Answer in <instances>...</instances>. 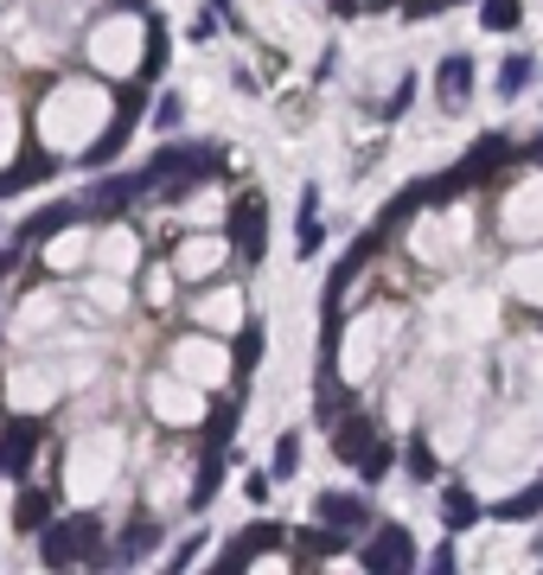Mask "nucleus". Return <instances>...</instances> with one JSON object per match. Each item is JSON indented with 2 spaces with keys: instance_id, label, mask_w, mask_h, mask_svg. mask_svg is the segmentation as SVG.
<instances>
[{
  "instance_id": "f704fd0d",
  "label": "nucleus",
  "mask_w": 543,
  "mask_h": 575,
  "mask_svg": "<svg viewBox=\"0 0 543 575\" xmlns=\"http://www.w3.org/2000/svg\"><path fill=\"white\" fill-rule=\"evenodd\" d=\"M180 115H185L180 97H160V109H154V122H160V129H180Z\"/></svg>"
},
{
  "instance_id": "1a4fd4ad",
  "label": "nucleus",
  "mask_w": 543,
  "mask_h": 575,
  "mask_svg": "<svg viewBox=\"0 0 543 575\" xmlns=\"http://www.w3.org/2000/svg\"><path fill=\"white\" fill-rule=\"evenodd\" d=\"M313 518L326 524V531H339V537H352V531L371 524V505L352 498V493H320V498H313Z\"/></svg>"
},
{
  "instance_id": "6e6552de",
  "label": "nucleus",
  "mask_w": 543,
  "mask_h": 575,
  "mask_svg": "<svg viewBox=\"0 0 543 575\" xmlns=\"http://www.w3.org/2000/svg\"><path fill=\"white\" fill-rule=\"evenodd\" d=\"M512 160H517V141H505V134H480V141L466 148L461 173H466V185H480V180H492L499 167H512Z\"/></svg>"
},
{
  "instance_id": "39448f33",
  "label": "nucleus",
  "mask_w": 543,
  "mask_h": 575,
  "mask_svg": "<svg viewBox=\"0 0 543 575\" xmlns=\"http://www.w3.org/2000/svg\"><path fill=\"white\" fill-rule=\"evenodd\" d=\"M141 192H148V185H141V173H122V180H97V185H90V192L78 199V211H83V218H122V211L141 199Z\"/></svg>"
},
{
  "instance_id": "72a5a7b5",
  "label": "nucleus",
  "mask_w": 543,
  "mask_h": 575,
  "mask_svg": "<svg viewBox=\"0 0 543 575\" xmlns=\"http://www.w3.org/2000/svg\"><path fill=\"white\" fill-rule=\"evenodd\" d=\"M441 7H448V0H396V13H403V20H435Z\"/></svg>"
},
{
  "instance_id": "9b49d317",
  "label": "nucleus",
  "mask_w": 543,
  "mask_h": 575,
  "mask_svg": "<svg viewBox=\"0 0 543 575\" xmlns=\"http://www.w3.org/2000/svg\"><path fill=\"white\" fill-rule=\"evenodd\" d=\"M83 211H78V199H58V205H46V211H32L27 224H20V243H52L58 231H71Z\"/></svg>"
},
{
  "instance_id": "423d86ee",
  "label": "nucleus",
  "mask_w": 543,
  "mask_h": 575,
  "mask_svg": "<svg viewBox=\"0 0 543 575\" xmlns=\"http://www.w3.org/2000/svg\"><path fill=\"white\" fill-rule=\"evenodd\" d=\"M262 549H282V524L262 518V524H250L243 537H231V544L218 549V569H211V575H237L250 556H262Z\"/></svg>"
},
{
  "instance_id": "473e14b6",
  "label": "nucleus",
  "mask_w": 543,
  "mask_h": 575,
  "mask_svg": "<svg viewBox=\"0 0 543 575\" xmlns=\"http://www.w3.org/2000/svg\"><path fill=\"white\" fill-rule=\"evenodd\" d=\"M141 103H148V83H141V78L115 90V109H129V115H141Z\"/></svg>"
},
{
  "instance_id": "f03ea898",
  "label": "nucleus",
  "mask_w": 543,
  "mask_h": 575,
  "mask_svg": "<svg viewBox=\"0 0 543 575\" xmlns=\"http://www.w3.org/2000/svg\"><path fill=\"white\" fill-rule=\"evenodd\" d=\"M231 250L237 262H262V250H269V205H262V192H243L231 205Z\"/></svg>"
},
{
  "instance_id": "4be33fe9",
  "label": "nucleus",
  "mask_w": 543,
  "mask_h": 575,
  "mask_svg": "<svg viewBox=\"0 0 543 575\" xmlns=\"http://www.w3.org/2000/svg\"><path fill=\"white\" fill-rule=\"evenodd\" d=\"M537 78V58H524V52H512L505 64H499V97H517L524 83Z\"/></svg>"
},
{
  "instance_id": "0eeeda50",
  "label": "nucleus",
  "mask_w": 543,
  "mask_h": 575,
  "mask_svg": "<svg viewBox=\"0 0 543 575\" xmlns=\"http://www.w3.org/2000/svg\"><path fill=\"white\" fill-rule=\"evenodd\" d=\"M371 442H378V428H371V416H364L359 403L333 416V454H339V467H359Z\"/></svg>"
},
{
  "instance_id": "f257e3e1",
  "label": "nucleus",
  "mask_w": 543,
  "mask_h": 575,
  "mask_svg": "<svg viewBox=\"0 0 543 575\" xmlns=\"http://www.w3.org/2000/svg\"><path fill=\"white\" fill-rule=\"evenodd\" d=\"M39 563L46 569H71V563H103V524L78 512V518H46L39 524Z\"/></svg>"
},
{
  "instance_id": "f3484780",
  "label": "nucleus",
  "mask_w": 543,
  "mask_h": 575,
  "mask_svg": "<svg viewBox=\"0 0 543 575\" xmlns=\"http://www.w3.org/2000/svg\"><path fill=\"white\" fill-rule=\"evenodd\" d=\"M231 435H237V396H218L211 416H205V454H224Z\"/></svg>"
},
{
  "instance_id": "4468645a",
  "label": "nucleus",
  "mask_w": 543,
  "mask_h": 575,
  "mask_svg": "<svg viewBox=\"0 0 543 575\" xmlns=\"http://www.w3.org/2000/svg\"><path fill=\"white\" fill-rule=\"evenodd\" d=\"M231 365H237L231 396H243V384H250V377H257V365H262V320H250V326L237 333V345H231Z\"/></svg>"
},
{
  "instance_id": "393cba45",
  "label": "nucleus",
  "mask_w": 543,
  "mask_h": 575,
  "mask_svg": "<svg viewBox=\"0 0 543 575\" xmlns=\"http://www.w3.org/2000/svg\"><path fill=\"white\" fill-rule=\"evenodd\" d=\"M345 549H352V537H339L326 524H320V531H301V556H345Z\"/></svg>"
},
{
  "instance_id": "b1692460",
  "label": "nucleus",
  "mask_w": 543,
  "mask_h": 575,
  "mask_svg": "<svg viewBox=\"0 0 543 575\" xmlns=\"http://www.w3.org/2000/svg\"><path fill=\"white\" fill-rule=\"evenodd\" d=\"M160 71H167V20L148 13V64H141V83H154Z\"/></svg>"
},
{
  "instance_id": "412c9836",
  "label": "nucleus",
  "mask_w": 543,
  "mask_h": 575,
  "mask_svg": "<svg viewBox=\"0 0 543 575\" xmlns=\"http://www.w3.org/2000/svg\"><path fill=\"white\" fill-rule=\"evenodd\" d=\"M301 473V428H282L275 435V467H269V480H294Z\"/></svg>"
},
{
  "instance_id": "c9c22d12",
  "label": "nucleus",
  "mask_w": 543,
  "mask_h": 575,
  "mask_svg": "<svg viewBox=\"0 0 543 575\" xmlns=\"http://www.w3.org/2000/svg\"><path fill=\"white\" fill-rule=\"evenodd\" d=\"M517 154L531 160V167H543V134H537V141H531V148H517Z\"/></svg>"
},
{
  "instance_id": "aec40b11",
  "label": "nucleus",
  "mask_w": 543,
  "mask_h": 575,
  "mask_svg": "<svg viewBox=\"0 0 543 575\" xmlns=\"http://www.w3.org/2000/svg\"><path fill=\"white\" fill-rule=\"evenodd\" d=\"M537 512H543V480H537V486H517L512 498H499V512H492V518L524 524V518H537Z\"/></svg>"
},
{
  "instance_id": "dca6fc26",
  "label": "nucleus",
  "mask_w": 543,
  "mask_h": 575,
  "mask_svg": "<svg viewBox=\"0 0 543 575\" xmlns=\"http://www.w3.org/2000/svg\"><path fill=\"white\" fill-rule=\"evenodd\" d=\"M441 524H448V537L473 531V524H480V498L466 493V486H448V493H441Z\"/></svg>"
},
{
  "instance_id": "e433bc0d",
  "label": "nucleus",
  "mask_w": 543,
  "mask_h": 575,
  "mask_svg": "<svg viewBox=\"0 0 543 575\" xmlns=\"http://www.w3.org/2000/svg\"><path fill=\"white\" fill-rule=\"evenodd\" d=\"M333 13H339V20H352V13H359V0H333Z\"/></svg>"
},
{
  "instance_id": "bb28decb",
  "label": "nucleus",
  "mask_w": 543,
  "mask_h": 575,
  "mask_svg": "<svg viewBox=\"0 0 543 575\" xmlns=\"http://www.w3.org/2000/svg\"><path fill=\"white\" fill-rule=\"evenodd\" d=\"M390 467H396V447H390V442H371V447H364L359 473H364V480H371V486H378V480H384Z\"/></svg>"
},
{
  "instance_id": "6ab92c4d",
  "label": "nucleus",
  "mask_w": 543,
  "mask_h": 575,
  "mask_svg": "<svg viewBox=\"0 0 543 575\" xmlns=\"http://www.w3.org/2000/svg\"><path fill=\"white\" fill-rule=\"evenodd\" d=\"M160 537H167V531H160L154 518H134L129 531H122V544H115V556H122V563H134V556H148V549H160Z\"/></svg>"
},
{
  "instance_id": "20e7f679",
  "label": "nucleus",
  "mask_w": 543,
  "mask_h": 575,
  "mask_svg": "<svg viewBox=\"0 0 543 575\" xmlns=\"http://www.w3.org/2000/svg\"><path fill=\"white\" fill-rule=\"evenodd\" d=\"M359 563H364L371 575L410 569V563H415V537L403 531V524H378V531H371V544L359 549Z\"/></svg>"
},
{
  "instance_id": "2eb2a0df",
  "label": "nucleus",
  "mask_w": 543,
  "mask_h": 575,
  "mask_svg": "<svg viewBox=\"0 0 543 575\" xmlns=\"http://www.w3.org/2000/svg\"><path fill=\"white\" fill-rule=\"evenodd\" d=\"M46 518H52V493H46V486H20V498H13V531L39 537Z\"/></svg>"
},
{
  "instance_id": "a211bd4d",
  "label": "nucleus",
  "mask_w": 543,
  "mask_h": 575,
  "mask_svg": "<svg viewBox=\"0 0 543 575\" xmlns=\"http://www.w3.org/2000/svg\"><path fill=\"white\" fill-rule=\"evenodd\" d=\"M313 205H320V192H313V185H301V218H294V250H301V256H313V250H320V218H313Z\"/></svg>"
},
{
  "instance_id": "a878e982",
  "label": "nucleus",
  "mask_w": 543,
  "mask_h": 575,
  "mask_svg": "<svg viewBox=\"0 0 543 575\" xmlns=\"http://www.w3.org/2000/svg\"><path fill=\"white\" fill-rule=\"evenodd\" d=\"M517 20H524V7H517V0H486V7H480V27H486V32H512Z\"/></svg>"
},
{
  "instance_id": "cd10ccee",
  "label": "nucleus",
  "mask_w": 543,
  "mask_h": 575,
  "mask_svg": "<svg viewBox=\"0 0 543 575\" xmlns=\"http://www.w3.org/2000/svg\"><path fill=\"white\" fill-rule=\"evenodd\" d=\"M415 211H422V192H415V185H403V192L384 205V218H378V224H384V231H396V224H403V218H415Z\"/></svg>"
},
{
  "instance_id": "9d476101",
  "label": "nucleus",
  "mask_w": 543,
  "mask_h": 575,
  "mask_svg": "<svg viewBox=\"0 0 543 575\" xmlns=\"http://www.w3.org/2000/svg\"><path fill=\"white\" fill-rule=\"evenodd\" d=\"M435 97H441L448 109H466V97H473V58H466V52H448V58H441Z\"/></svg>"
},
{
  "instance_id": "f8f14e48",
  "label": "nucleus",
  "mask_w": 543,
  "mask_h": 575,
  "mask_svg": "<svg viewBox=\"0 0 543 575\" xmlns=\"http://www.w3.org/2000/svg\"><path fill=\"white\" fill-rule=\"evenodd\" d=\"M134 122H141V115H129V109H115V122H109V134H103V141H90V148H83V167H90V173H103L109 160H115L122 148H129Z\"/></svg>"
},
{
  "instance_id": "7c9ffc66",
  "label": "nucleus",
  "mask_w": 543,
  "mask_h": 575,
  "mask_svg": "<svg viewBox=\"0 0 543 575\" xmlns=\"http://www.w3.org/2000/svg\"><path fill=\"white\" fill-rule=\"evenodd\" d=\"M410 473H415V480H435V447H429V442H422V435H410Z\"/></svg>"
},
{
  "instance_id": "7ed1b4c3",
  "label": "nucleus",
  "mask_w": 543,
  "mask_h": 575,
  "mask_svg": "<svg viewBox=\"0 0 543 575\" xmlns=\"http://www.w3.org/2000/svg\"><path fill=\"white\" fill-rule=\"evenodd\" d=\"M39 442H46V422H39V416H13L7 428H0V473H7V480H27Z\"/></svg>"
},
{
  "instance_id": "c85d7f7f",
  "label": "nucleus",
  "mask_w": 543,
  "mask_h": 575,
  "mask_svg": "<svg viewBox=\"0 0 543 575\" xmlns=\"http://www.w3.org/2000/svg\"><path fill=\"white\" fill-rule=\"evenodd\" d=\"M384 250H390V231L378 224V231H364L359 243H352V256H345V262H359V269H371V262L384 256Z\"/></svg>"
},
{
  "instance_id": "ddd939ff",
  "label": "nucleus",
  "mask_w": 543,
  "mask_h": 575,
  "mask_svg": "<svg viewBox=\"0 0 543 575\" xmlns=\"http://www.w3.org/2000/svg\"><path fill=\"white\" fill-rule=\"evenodd\" d=\"M52 173H58V160L52 154H32V148H27V154L0 173V199H13V192H27V185H39V180H52Z\"/></svg>"
},
{
  "instance_id": "5701e85b",
  "label": "nucleus",
  "mask_w": 543,
  "mask_h": 575,
  "mask_svg": "<svg viewBox=\"0 0 543 575\" xmlns=\"http://www.w3.org/2000/svg\"><path fill=\"white\" fill-rule=\"evenodd\" d=\"M218 480H224V454H205V467L192 480V512H205L211 498H218Z\"/></svg>"
},
{
  "instance_id": "c756f323",
  "label": "nucleus",
  "mask_w": 543,
  "mask_h": 575,
  "mask_svg": "<svg viewBox=\"0 0 543 575\" xmlns=\"http://www.w3.org/2000/svg\"><path fill=\"white\" fill-rule=\"evenodd\" d=\"M339 410H352V391H339V377L326 371V384H320V422H333Z\"/></svg>"
},
{
  "instance_id": "2f4dec72",
  "label": "nucleus",
  "mask_w": 543,
  "mask_h": 575,
  "mask_svg": "<svg viewBox=\"0 0 543 575\" xmlns=\"http://www.w3.org/2000/svg\"><path fill=\"white\" fill-rule=\"evenodd\" d=\"M410 103H415V78H403V83H396V90H390V103L378 109V115H384V122H396V115H403V109H410Z\"/></svg>"
}]
</instances>
